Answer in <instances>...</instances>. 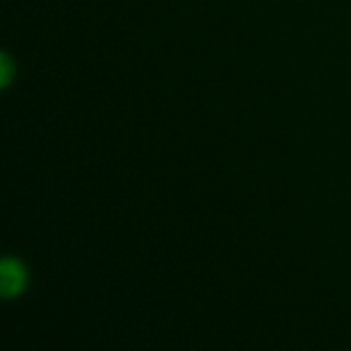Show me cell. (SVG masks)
Segmentation results:
<instances>
[{
	"label": "cell",
	"instance_id": "cell-1",
	"mask_svg": "<svg viewBox=\"0 0 351 351\" xmlns=\"http://www.w3.org/2000/svg\"><path fill=\"white\" fill-rule=\"evenodd\" d=\"M24 287V269L16 261H5L2 264V295L14 297Z\"/></svg>",
	"mask_w": 351,
	"mask_h": 351
}]
</instances>
